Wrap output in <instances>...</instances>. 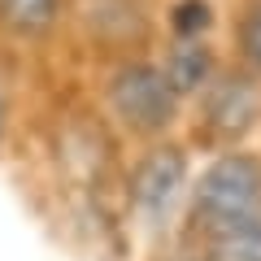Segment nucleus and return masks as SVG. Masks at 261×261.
<instances>
[{"label":"nucleus","instance_id":"f257e3e1","mask_svg":"<svg viewBox=\"0 0 261 261\" xmlns=\"http://www.w3.org/2000/svg\"><path fill=\"white\" fill-rule=\"evenodd\" d=\"M192 218L205 231L261 218V157L257 152H222L192 192Z\"/></svg>","mask_w":261,"mask_h":261},{"label":"nucleus","instance_id":"f03ea898","mask_svg":"<svg viewBox=\"0 0 261 261\" xmlns=\"http://www.w3.org/2000/svg\"><path fill=\"white\" fill-rule=\"evenodd\" d=\"M105 96H109L113 118L135 135H161L178 109V96L166 83L161 65L148 61H122L105 83Z\"/></svg>","mask_w":261,"mask_h":261},{"label":"nucleus","instance_id":"7ed1b4c3","mask_svg":"<svg viewBox=\"0 0 261 261\" xmlns=\"http://www.w3.org/2000/svg\"><path fill=\"white\" fill-rule=\"evenodd\" d=\"M126 192H130V209L140 214V222L148 226L170 222L187 192V152L174 148V144H152L135 161Z\"/></svg>","mask_w":261,"mask_h":261},{"label":"nucleus","instance_id":"20e7f679","mask_svg":"<svg viewBox=\"0 0 261 261\" xmlns=\"http://www.w3.org/2000/svg\"><path fill=\"white\" fill-rule=\"evenodd\" d=\"M261 118V87L252 74H218L214 83L205 87V100H200V130L205 140L214 144H231L244 140Z\"/></svg>","mask_w":261,"mask_h":261},{"label":"nucleus","instance_id":"39448f33","mask_svg":"<svg viewBox=\"0 0 261 261\" xmlns=\"http://www.w3.org/2000/svg\"><path fill=\"white\" fill-rule=\"evenodd\" d=\"M161 74L174 87V96H187V92H196V87H205L209 79H214V53H209L200 39H192V44H178L174 39L170 61L161 65Z\"/></svg>","mask_w":261,"mask_h":261},{"label":"nucleus","instance_id":"423d86ee","mask_svg":"<svg viewBox=\"0 0 261 261\" xmlns=\"http://www.w3.org/2000/svg\"><path fill=\"white\" fill-rule=\"evenodd\" d=\"M200 261H261V218L222 226V231H205Z\"/></svg>","mask_w":261,"mask_h":261},{"label":"nucleus","instance_id":"0eeeda50","mask_svg":"<svg viewBox=\"0 0 261 261\" xmlns=\"http://www.w3.org/2000/svg\"><path fill=\"white\" fill-rule=\"evenodd\" d=\"M61 0H0V22L13 35H48L57 27Z\"/></svg>","mask_w":261,"mask_h":261},{"label":"nucleus","instance_id":"6e6552de","mask_svg":"<svg viewBox=\"0 0 261 261\" xmlns=\"http://www.w3.org/2000/svg\"><path fill=\"white\" fill-rule=\"evenodd\" d=\"M235 48H240L244 65L261 74V0H248L240 13V27H235Z\"/></svg>","mask_w":261,"mask_h":261},{"label":"nucleus","instance_id":"1a4fd4ad","mask_svg":"<svg viewBox=\"0 0 261 261\" xmlns=\"http://www.w3.org/2000/svg\"><path fill=\"white\" fill-rule=\"evenodd\" d=\"M170 22H174V39L178 44H192V39H200L209 27H214V9H209V0H178Z\"/></svg>","mask_w":261,"mask_h":261},{"label":"nucleus","instance_id":"9d476101","mask_svg":"<svg viewBox=\"0 0 261 261\" xmlns=\"http://www.w3.org/2000/svg\"><path fill=\"white\" fill-rule=\"evenodd\" d=\"M0 130H5V105H0Z\"/></svg>","mask_w":261,"mask_h":261}]
</instances>
